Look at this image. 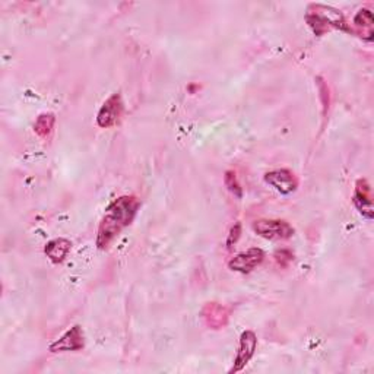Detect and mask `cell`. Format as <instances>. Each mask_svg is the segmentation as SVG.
<instances>
[{"label": "cell", "instance_id": "cell-1", "mask_svg": "<svg viewBox=\"0 0 374 374\" xmlns=\"http://www.w3.org/2000/svg\"><path fill=\"white\" fill-rule=\"evenodd\" d=\"M141 208V201L137 196H120L105 209L104 217L97 231V247L100 250L109 249L116 237L127 228Z\"/></svg>", "mask_w": 374, "mask_h": 374}, {"label": "cell", "instance_id": "cell-2", "mask_svg": "<svg viewBox=\"0 0 374 374\" xmlns=\"http://www.w3.org/2000/svg\"><path fill=\"white\" fill-rule=\"evenodd\" d=\"M306 21L316 36H324L326 31L335 28L345 33H351L350 26L346 25L341 11L326 5H310Z\"/></svg>", "mask_w": 374, "mask_h": 374}, {"label": "cell", "instance_id": "cell-3", "mask_svg": "<svg viewBox=\"0 0 374 374\" xmlns=\"http://www.w3.org/2000/svg\"><path fill=\"white\" fill-rule=\"evenodd\" d=\"M253 231L266 240H288L296 230L284 220H257L252 225Z\"/></svg>", "mask_w": 374, "mask_h": 374}, {"label": "cell", "instance_id": "cell-4", "mask_svg": "<svg viewBox=\"0 0 374 374\" xmlns=\"http://www.w3.org/2000/svg\"><path fill=\"white\" fill-rule=\"evenodd\" d=\"M123 110L124 105L122 95L116 92L109 100H105V102L101 105V109L97 114V124L102 129H109L119 124L123 116Z\"/></svg>", "mask_w": 374, "mask_h": 374}, {"label": "cell", "instance_id": "cell-5", "mask_svg": "<svg viewBox=\"0 0 374 374\" xmlns=\"http://www.w3.org/2000/svg\"><path fill=\"white\" fill-rule=\"evenodd\" d=\"M257 348V336L253 331H245L240 336V346H238V351L237 356L234 358V364L230 368L228 373H238L242 371L249 361L253 358Z\"/></svg>", "mask_w": 374, "mask_h": 374}, {"label": "cell", "instance_id": "cell-6", "mask_svg": "<svg viewBox=\"0 0 374 374\" xmlns=\"http://www.w3.org/2000/svg\"><path fill=\"white\" fill-rule=\"evenodd\" d=\"M85 346V336L82 328L75 325L62 338L53 342L48 346L50 353H66V351H81Z\"/></svg>", "mask_w": 374, "mask_h": 374}, {"label": "cell", "instance_id": "cell-7", "mask_svg": "<svg viewBox=\"0 0 374 374\" xmlns=\"http://www.w3.org/2000/svg\"><path fill=\"white\" fill-rule=\"evenodd\" d=\"M265 260V252L259 247H252L247 252L234 256L228 262V268L240 274H250Z\"/></svg>", "mask_w": 374, "mask_h": 374}, {"label": "cell", "instance_id": "cell-8", "mask_svg": "<svg viewBox=\"0 0 374 374\" xmlns=\"http://www.w3.org/2000/svg\"><path fill=\"white\" fill-rule=\"evenodd\" d=\"M265 181L271 184L275 191H278L281 195H291L297 191L299 187V178L296 177L292 171L287 169L274 170L265 174Z\"/></svg>", "mask_w": 374, "mask_h": 374}, {"label": "cell", "instance_id": "cell-9", "mask_svg": "<svg viewBox=\"0 0 374 374\" xmlns=\"http://www.w3.org/2000/svg\"><path fill=\"white\" fill-rule=\"evenodd\" d=\"M201 316L203 319L205 325L209 329L213 331H220L227 326L228 320H230V309L225 307L221 303H206L201 311Z\"/></svg>", "mask_w": 374, "mask_h": 374}, {"label": "cell", "instance_id": "cell-10", "mask_svg": "<svg viewBox=\"0 0 374 374\" xmlns=\"http://www.w3.org/2000/svg\"><path fill=\"white\" fill-rule=\"evenodd\" d=\"M353 202L361 215L367 220L374 218L373 210V196H371V187L365 178H360L356 183V192L353 196Z\"/></svg>", "mask_w": 374, "mask_h": 374}, {"label": "cell", "instance_id": "cell-11", "mask_svg": "<svg viewBox=\"0 0 374 374\" xmlns=\"http://www.w3.org/2000/svg\"><path fill=\"white\" fill-rule=\"evenodd\" d=\"M70 249H72V243L69 242V240L60 237V238H55V240H51V242H48L44 247V253L53 263L59 265L66 259Z\"/></svg>", "mask_w": 374, "mask_h": 374}, {"label": "cell", "instance_id": "cell-12", "mask_svg": "<svg viewBox=\"0 0 374 374\" xmlns=\"http://www.w3.org/2000/svg\"><path fill=\"white\" fill-rule=\"evenodd\" d=\"M373 26H374V16L373 12L368 9H360L358 14L354 16V28L353 34H358L361 38L371 41L373 40Z\"/></svg>", "mask_w": 374, "mask_h": 374}, {"label": "cell", "instance_id": "cell-13", "mask_svg": "<svg viewBox=\"0 0 374 374\" xmlns=\"http://www.w3.org/2000/svg\"><path fill=\"white\" fill-rule=\"evenodd\" d=\"M55 123H56V117L53 113H43L37 117L36 124H34V130L40 138H48L51 135L53 129H55Z\"/></svg>", "mask_w": 374, "mask_h": 374}, {"label": "cell", "instance_id": "cell-14", "mask_svg": "<svg viewBox=\"0 0 374 374\" xmlns=\"http://www.w3.org/2000/svg\"><path fill=\"white\" fill-rule=\"evenodd\" d=\"M224 183H225V186H227V189H228L237 199H242V198H243V189H242V186H240V183H238V178H237L235 171H233V170L225 171Z\"/></svg>", "mask_w": 374, "mask_h": 374}, {"label": "cell", "instance_id": "cell-15", "mask_svg": "<svg viewBox=\"0 0 374 374\" xmlns=\"http://www.w3.org/2000/svg\"><path fill=\"white\" fill-rule=\"evenodd\" d=\"M275 260L278 262V265L281 266H288L292 260H294V255L291 250L288 249H281L275 253Z\"/></svg>", "mask_w": 374, "mask_h": 374}, {"label": "cell", "instance_id": "cell-16", "mask_svg": "<svg viewBox=\"0 0 374 374\" xmlns=\"http://www.w3.org/2000/svg\"><path fill=\"white\" fill-rule=\"evenodd\" d=\"M240 234H242V225H240L238 223L231 228L230 234H228V238H227V247L231 249L240 238Z\"/></svg>", "mask_w": 374, "mask_h": 374}]
</instances>
